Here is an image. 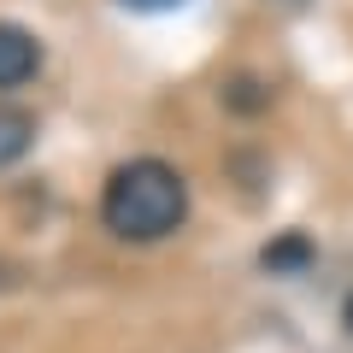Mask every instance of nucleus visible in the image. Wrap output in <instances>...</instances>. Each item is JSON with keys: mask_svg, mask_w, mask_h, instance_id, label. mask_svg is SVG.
Returning a JSON list of instances; mask_svg holds the SVG:
<instances>
[{"mask_svg": "<svg viewBox=\"0 0 353 353\" xmlns=\"http://www.w3.org/2000/svg\"><path fill=\"white\" fill-rule=\"evenodd\" d=\"M189 218V183L165 159H130L106 176L101 224L124 241H159Z\"/></svg>", "mask_w": 353, "mask_h": 353, "instance_id": "nucleus-1", "label": "nucleus"}, {"mask_svg": "<svg viewBox=\"0 0 353 353\" xmlns=\"http://www.w3.org/2000/svg\"><path fill=\"white\" fill-rule=\"evenodd\" d=\"M36 65H41L36 36H30V30H18V24H0V88L30 83V77H36Z\"/></svg>", "mask_w": 353, "mask_h": 353, "instance_id": "nucleus-2", "label": "nucleus"}, {"mask_svg": "<svg viewBox=\"0 0 353 353\" xmlns=\"http://www.w3.org/2000/svg\"><path fill=\"white\" fill-rule=\"evenodd\" d=\"M30 136H36V118L18 112V106H0V165L18 159V153L30 148Z\"/></svg>", "mask_w": 353, "mask_h": 353, "instance_id": "nucleus-3", "label": "nucleus"}, {"mask_svg": "<svg viewBox=\"0 0 353 353\" xmlns=\"http://www.w3.org/2000/svg\"><path fill=\"white\" fill-rule=\"evenodd\" d=\"M259 265L265 271H301V265H312V241L306 236H283V241H271V248L259 253Z\"/></svg>", "mask_w": 353, "mask_h": 353, "instance_id": "nucleus-4", "label": "nucleus"}, {"mask_svg": "<svg viewBox=\"0 0 353 353\" xmlns=\"http://www.w3.org/2000/svg\"><path fill=\"white\" fill-rule=\"evenodd\" d=\"M124 6H171V0H124Z\"/></svg>", "mask_w": 353, "mask_h": 353, "instance_id": "nucleus-5", "label": "nucleus"}, {"mask_svg": "<svg viewBox=\"0 0 353 353\" xmlns=\"http://www.w3.org/2000/svg\"><path fill=\"white\" fill-rule=\"evenodd\" d=\"M341 318H347V336H353V294H347V312H341Z\"/></svg>", "mask_w": 353, "mask_h": 353, "instance_id": "nucleus-6", "label": "nucleus"}]
</instances>
